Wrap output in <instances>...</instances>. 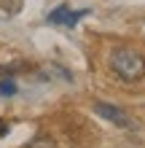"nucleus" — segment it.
Returning a JSON list of instances; mask_svg holds the SVG:
<instances>
[{
  "label": "nucleus",
  "mask_w": 145,
  "mask_h": 148,
  "mask_svg": "<svg viewBox=\"0 0 145 148\" xmlns=\"http://www.w3.org/2000/svg\"><path fill=\"white\" fill-rule=\"evenodd\" d=\"M86 14H91V8H70V5H57V8H51L48 16H46V22L48 24H57V27H67V30H73L75 24H78Z\"/></svg>",
  "instance_id": "f03ea898"
},
{
  "label": "nucleus",
  "mask_w": 145,
  "mask_h": 148,
  "mask_svg": "<svg viewBox=\"0 0 145 148\" xmlns=\"http://www.w3.org/2000/svg\"><path fill=\"white\" fill-rule=\"evenodd\" d=\"M108 65L118 81H126V84H134L145 75V57L134 49H126V46L110 51Z\"/></svg>",
  "instance_id": "f257e3e1"
},
{
  "label": "nucleus",
  "mask_w": 145,
  "mask_h": 148,
  "mask_svg": "<svg viewBox=\"0 0 145 148\" xmlns=\"http://www.w3.org/2000/svg\"><path fill=\"white\" fill-rule=\"evenodd\" d=\"M94 113H97L99 119L116 124L118 129H134V127H137V124H134V119H132L126 110H121L118 105H110V102H102V100L94 102Z\"/></svg>",
  "instance_id": "7ed1b4c3"
},
{
  "label": "nucleus",
  "mask_w": 145,
  "mask_h": 148,
  "mask_svg": "<svg viewBox=\"0 0 145 148\" xmlns=\"http://www.w3.org/2000/svg\"><path fill=\"white\" fill-rule=\"evenodd\" d=\"M24 148H57V143L48 135H35L30 143H24Z\"/></svg>",
  "instance_id": "20e7f679"
},
{
  "label": "nucleus",
  "mask_w": 145,
  "mask_h": 148,
  "mask_svg": "<svg viewBox=\"0 0 145 148\" xmlns=\"http://www.w3.org/2000/svg\"><path fill=\"white\" fill-rule=\"evenodd\" d=\"M16 94V81L14 78H3L0 81V97H14Z\"/></svg>",
  "instance_id": "39448f33"
}]
</instances>
